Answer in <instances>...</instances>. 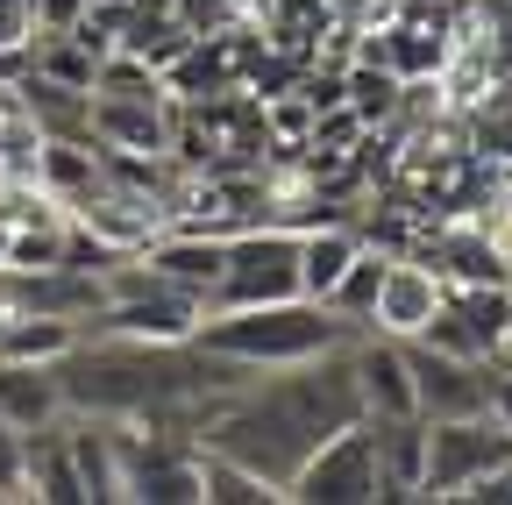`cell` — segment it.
<instances>
[{
	"label": "cell",
	"instance_id": "obj_1",
	"mask_svg": "<svg viewBox=\"0 0 512 505\" xmlns=\"http://www.w3.org/2000/svg\"><path fill=\"white\" fill-rule=\"evenodd\" d=\"M192 342L214 349V356H235L249 370H285V363L342 349L349 328L320 299H271V306H221V313H207V321L192 328Z\"/></svg>",
	"mask_w": 512,
	"mask_h": 505
},
{
	"label": "cell",
	"instance_id": "obj_2",
	"mask_svg": "<svg viewBox=\"0 0 512 505\" xmlns=\"http://www.w3.org/2000/svg\"><path fill=\"white\" fill-rule=\"evenodd\" d=\"M207 321V299L192 285H171L143 257H121L107 271V313L93 328L107 335H136V342H192V328Z\"/></svg>",
	"mask_w": 512,
	"mask_h": 505
},
{
	"label": "cell",
	"instance_id": "obj_3",
	"mask_svg": "<svg viewBox=\"0 0 512 505\" xmlns=\"http://www.w3.org/2000/svg\"><path fill=\"white\" fill-rule=\"evenodd\" d=\"M498 463H512V427L484 406V413H463V420H427V470H420V491L413 498H434V505H456L477 477H491Z\"/></svg>",
	"mask_w": 512,
	"mask_h": 505
},
{
	"label": "cell",
	"instance_id": "obj_4",
	"mask_svg": "<svg viewBox=\"0 0 512 505\" xmlns=\"http://www.w3.org/2000/svg\"><path fill=\"white\" fill-rule=\"evenodd\" d=\"M271 299H299V235L264 221V228H242L221 242V278L207 292V313L271 306Z\"/></svg>",
	"mask_w": 512,
	"mask_h": 505
},
{
	"label": "cell",
	"instance_id": "obj_5",
	"mask_svg": "<svg viewBox=\"0 0 512 505\" xmlns=\"http://www.w3.org/2000/svg\"><path fill=\"white\" fill-rule=\"evenodd\" d=\"M285 505H384V470H377V434L370 420L335 427L320 449L299 463Z\"/></svg>",
	"mask_w": 512,
	"mask_h": 505
},
{
	"label": "cell",
	"instance_id": "obj_6",
	"mask_svg": "<svg viewBox=\"0 0 512 505\" xmlns=\"http://www.w3.org/2000/svg\"><path fill=\"white\" fill-rule=\"evenodd\" d=\"M121 498L136 505H200V441L121 420Z\"/></svg>",
	"mask_w": 512,
	"mask_h": 505
},
{
	"label": "cell",
	"instance_id": "obj_7",
	"mask_svg": "<svg viewBox=\"0 0 512 505\" xmlns=\"http://www.w3.org/2000/svg\"><path fill=\"white\" fill-rule=\"evenodd\" d=\"M406 349V370H413V406L420 420H463V413H484L491 406V363H470V356H441L427 342H399Z\"/></svg>",
	"mask_w": 512,
	"mask_h": 505
},
{
	"label": "cell",
	"instance_id": "obj_8",
	"mask_svg": "<svg viewBox=\"0 0 512 505\" xmlns=\"http://www.w3.org/2000/svg\"><path fill=\"white\" fill-rule=\"evenodd\" d=\"M171 93H114L93 86V143L107 150H171Z\"/></svg>",
	"mask_w": 512,
	"mask_h": 505
},
{
	"label": "cell",
	"instance_id": "obj_9",
	"mask_svg": "<svg viewBox=\"0 0 512 505\" xmlns=\"http://www.w3.org/2000/svg\"><path fill=\"white\" fill-rule=\"evenodd\" d=\"M441 299H448V278H441L434 264L392 257V264H384V285H377V306H370V328L392 335V342H406V335H420V328L434 321Z\"/></svg>",
	"mask_w": 512,
	"mask_h": 505
},
{
	"label": "cell",
	"instance_id": "obj_10",
	"mask_svg": "<svg viewBox=\"0 0 512 505\" xmlns=\"http://www.w3.org/2000/svg\"><path fill=\"white\" fill-rule=\"evenodd\" d=\"M349 370H356V399L370 420H399V413H420L413 406V370H406V349L392 335H349Z\"/></svg>",
	"mask_w": 512,
	"mask_h": 505
},
{
	"label": "cell",
	"instance_id": "obj_11",
	"mask_svg": "<svg viewBox=\"0 0 512 505\" xmlns=\"http://www.w3.org/2000/svg\"><path fill=\"white\" fill-rule=\"evenodd\" d=\"M64 449L79 463V484L93 505H114L121 498V420H100V413H64Z\"/></svg>",
	"mask_w": 512,
	"mask_h": 505
},
{
	"label": "cell",
	"instance_id": "obj_12",
	"mask_svg": "<svg viewBox=\"0 0 512 505\" xmlns=\"http://www.w3.org/2000/svg\"><path fill=\"white\" fill-rule=\"evenodd\" d=\"M136 257L150 264V271H164L171 285H192V292H214V278H221V235H200V228H157Z\"/></svg>",
	"mask_w": 512,
	"mask_h": 505
},
{
	"label": "cell",
	"instance_id": "obj_13",
	"mask_svg": "<svg viewBox=\"0 0 512 505\" xmlns=\"http://www.w3.org/2000/svg\"><path fill=\"white\" fill-rule=\"evenodd\" d=\"M22 484H29V498H43V505H86L79 463H72V449H64V427H57V420L22 434Z\"/></svg>",
	"mask_w": 512,
	"mask_h": 505
},
{
	"label": "cell",
	"instance_id": "obj_14",
	"mask_svg": "<svg viewBox=\"0 0 512 505\" xmlns=\"http://www.w3.org/2000/svg\"><path fill=\"white\" fill-rule=\"evenodd\" d=\"M0 420L8 427H50L64 420V392H57V370L50 363H15V356H0Z\"/></svg>",
	"mask_w": 512,
	"mask_h": 505
},
{
	"label": "cell",
	"instance_id": "obj_15",
	"mask_svg": "<svg viewBox=\"0 0 512 505\" xmlns=\"http://www.w3.org/2000/svg\"><path fill=\"white\" fill-rule=\"evenodd\" d=\"M370 420V413H363ZM377 434V470H384V505L392 498H413L420 491V470H427V420L420 413H399V420H370Z\"/></svg>",
	"mask_w": 512,
	"mask_h": 505
},
{
	"label": "cell",
	"instance_id": "obj_16",
	"mask_svg": "<svg viewBox=\"0 0 512 505\" xmlns=\"http://www.w3.org/2000/svg\"><path fill=\"white\" fill-rule=\"evenodd\" d=\"M363 249L356 221H320L299 235V299H328V285L349 271V257Z\"/></svg>",
	"mask_w": 512,
	"mask_h": 505
},
{
	"label": "cell",
	"instance_id": "obj_17",
	"mask_svg": "<svg viewBox=\"0 0 512 505\" xmlns=\"http://www.w3.org/2000/svg\"><path fill=\"white\" fill-rule=\"evenodd\" d=\"M448 313L470 328L477 356L491 363L505 349V335H512V285H448Z\"/></svg>",
	"mask_w": 512,
	"mask_h": 505
},
{
	"label": "cell",
	"instance_id": "obj_18",
	"mask_svg": "<svg viewBox=\"0 0 512 505\" xmlns=\"http://www.w3.org/2000/svg\"><path fill=\"white\" fill-rule=\"evenodd\" d=\"M384 264H392V257H384V249H356V257H349V271L328 285V299H320V306H328L335 313V321L349 328V335H363L370 328V306H377V285H384Z\"/></svg>",
	"mask_w": 512,
	"mask_h": 505
},
{
	"label": "cell",
	"instance_id": "obj_19",
	"mask_svg": "<svg viewBox=\"0 0 512 505\" xmlns=\"http://www.w3.org/2000/svg\"><path fill=\"white\" fill-rule=\"evenodd\" d=\"M72 342H79L72 321H50V313H0V356H15V363H57Z\"/></svg>",
	"mask_w": 512,
	"mask_h": 505
},
{
	"label": "cell",
	"instance_id": "obj_20",
	"mask_svg": "<svg viewBox=\"0 0 512 505\" xmlns=\"http://www.w3.org/2000/svg\"><path fill=\"white\" fill-rule=\"evenodd\" d=\"M200 505H285L256 470H242L235 456H214L200 449Z\"/></svg>",
	"mask_w": 512,
	"mask_h": 505
},
{
	"label": "cell",
	"instance_id": "obj_21",
	"mask_svg": "<svg viewBox=\"0 0 512 505\" xmlns=\"http://www.w3.org/2000/svg\"><path fill=\"white\" fill-rule=\"evenodd\" d=\"M342 100L363 114V129H384V121L399 114V72L370 65V57H349L342 65Z\"/></svg>",
	"mask_w": 512,
	"mask_h": 505
},
{
	"label": "cell",
	"instance_id": "obj_22",
	"mask_svg": "<svg viewBox=\"0 0 512 505\" xmlns=\"http://www.w3.org/2000/svg\"><path fill=\"white\" fill-rule=\"evenodd\" d=\"M356 143H363V114H356L349 100L320 107V114H313V129H306V150H320V157H349Z\"/></svg>",
	"mask_w": 512,
	"mask_h": 505
},
{
	"label": "cell",
	"instance_id": "obj_23",
	"mask_svg": "<svg viewBox=\"0 0 512 505\" xmlns=\"http://www.w3.org/2000/svg\"><path fill=\"white\" fill-rule=\"evenodd\" d=\"M50 264H64V221L8 235V271H50Z\"/></svg>",
	"mask_w": 512,
	"mask_h": 505
},
{
	"label": "cell",
	"instance_id": "obj_24",
	"mask_svg": "<svg viewBox=\"0 0 512 505\" xmlns=\"http://www.w3.org/2000/svg\"><path fill=\"white\" fill-rule=\"evenodd\" d=\"M36 36V0H0V57H22Z\"/></svg>",
	"mask_w": 512,
	"mask_h": 505
},
{
	"label": "cell",
	"instance_id": "obj_25",
	"mask_svg": "<svg viewBox=\"0 0 512 505\" xmlns=\"http://www.w3.org/2000/svg\"><path fill=\"white\" fill-rule=\"evenodd\" d=\"M8 498H29V484H22V427L0 420V505Z\"/></svg>",
	"mask_w": 512,
	"mask_h": 505
},
{
	"label": "cell",
	"instance_id": "obj_26",
	"mask_svg": "<svg viewBox=\"0 0 512 505\" xmlns=\"http://www.w3.org/2000/svg\"><path fill=\"white\" fill-rule=\"evenodd\" d=\"M491 413L512 427V363H491Z\"/></svg>",
	"mask_w": 512,
	"mask_h": 505
},
{
	"label": "cell",
	"instance_id": "obj_27",
	"mask_svg": "<svg viewBox=\"0 0 512 505\" xmlns=\"http://www.w3.org/2000/svg\"><path fill=\"white\" fill-rule=\"evenodd\" d=\"M0 264H8V221H0Z\"/></svg>",
	"mask_w": 512,
	"mask_h": 505
}]
</instances>
